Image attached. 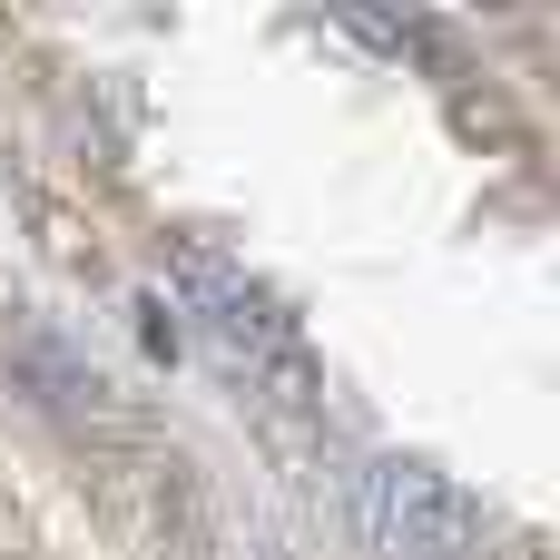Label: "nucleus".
Instances as JSON below:
<instances>
[{
	"label": "nucleus",
	"instance_id": "obj_1",
	"mask_svg": "<svg viewBox=\"0 0 560 560\" xmlns=\"http://www.w3.org/2000/svg\"><path fill=\"white\" fill-rule=\"evenodd\" d=\"M364 512H374L384 551H413V560H463L472 532H482L472 492L453 472H433V463H384L374 492H364Z\"/></svg>",
	"mask_w": 560,
	"mask_h": 560
}]
</instances>
